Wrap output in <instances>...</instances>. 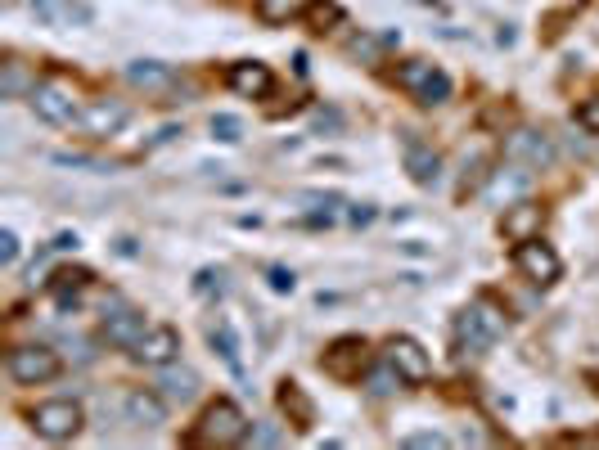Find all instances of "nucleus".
<instances>
[{
  "instance_id": "obj_22",
  "label": "nucleus",
  "mask_w": 599,
  "mask_h": 450,
  "mask_svg": "<svg viewBox=\"0 0 599 450\" xmlns=\"http://www.w3.org/2000/svg\"><path fill=\"white\" fill-rule=\"evenodd\" d=\"M158 387H163L167 401H194V396H199V374H194V369H167V374L158 378Z\"/></svg>"
},
{
  "instance_id": "obj_28",
  "label": "nucleus",
  "mask_w": 599,
  "mask_h": 450,
  "mask_svg": "<svg viewBox=\"0 0 599 450\" xmlns=\"http://www.w3.org/2000/svg\"><path fill=\"white\" fill-rule=\"evenodd\" d=\"M523 189H527V176H505V171H496L487 194L491 198H514V194H523Z\"/></svg>"
},
{
  "instance_id": "obj_17",
  "label": "nucleus",
  "mask_w": 599,
  "mask_h": 450,
  "mask_svg": "<svg viewBox=\"0 0 599 450\" xmlns=\"http://www.w3.org/2000/svg\"><path fill=\"white\" fill-rule=\"evenodd\" d=\"M406 171H410V180L415 185H437L442 180V158H437L428 144H419V140H406Z\"/></svg>"
},
{
  "instance_id": "obj_31",
  "label": "nucleus",
  "mask_w": 599,
  "mask_h": 450,
  "mask_svg": "<svg viewBox=\"0 0 599 450\" xmlns=\"http://www.w3.org/2000/svg\"><path fill=\"white\" fill-rule=\"evenodd\" d=\"M0 261H5V266L19 261V234L14 230H0Z\"/></svg>"
},
{
  "instance_id": "obj_7",
  "label": "nucleus",
  "mask_w": 599,
  "mask_h": 450,
  "mask_svg": "<svg viewBox=\"0 0 599 450\" xmlns=\"http://www.w3.org/2000/svg\"><path fill=\"white\" fill-rule=\"evenodd\" d=\"M59 374V356L50 347H14L10 351V378L23 387H37L50 383Z\"/></svg>"
},
{
  "instance_id": "obj_15",
  "label": "nucleus",
  "mask_w": 599,
  "mask_h": 450,
  "mask_svg": "<svg viewBox=\"0 0 599 450\" xmlns=\"http://www.w3.org/2000/svg\"><path fill=\"white\" fill-rule=\"evenodd\" d=\"M127 117H131V108L122 104V99H100V104H91L77 122H82L86 135H118L122 126H127Z\"/></svg>"
},
{
  "instance_id": "obj_20",
  "label": "nucleus",
  "mask_w": 599,
  "mask_h": 450,
  "mask_svg": "<svg viewBox=\"0 0 599 450\" xmlns=\"http://www.w3.org/2000/svg\"><path fill=\"white\" fill-rule=\"evenodd\" d=\"M280 405L293 428H311V423H316V405H311V396L302 392L298 383H280Z\"/></svg>"
},
{
  "instance_id": "obj_10",
  "label": "nucleus",
  "mask_w": 599,
  "mask_h": 450,
  "mask_svg": "<svg viewBox=\"0 0 599 450\" xmlns=\"http://www.w3.org/2000/svg\"><path fill=\"white\" fill-rule=\"evenodd\" d=\"M505 158L518 162V167H550L554 162V144L545 131H532V126H523V131H514L505 140Z\"/></svg>"
},
{
  "instance_id": "obj_9",
  "label": "nucleus",
  "mask_w": 599,
  "mask_h": 450,
  "mask_svg": "<svg viewBox=\"0 0 599 450\" xmlns=\"http://www.w3.org/2000/svg\"><path fill=\"white\" fill-rule=\"evenodd\" d=\"M383 360L401 374V383H428V378H433V360H428V351L419 347L415 338H392Z\"/></svg>"
},
{
  "instance_id": "obj_33",
  "label": "nucleus",
  "mask_w": 599,
  "mask_h": 450,
  "mask_svg": "<svg viewBox=\"0 0 599 450\" xmlns=\"http://www.w3.org/2000/svg\"><path fill=\"white\" fill-rule=\"evenodd\" d=\"M271 288H275V293H293V270L271 266Z\"/></svg>"
},
{
  "instance_id": "obj_1",
  "label": "nucleus",
  "mask_w": 599,
  "mask_h": 450,
  "mask_svg": "<svg viewBox=\"0 0 599 450\" xmlns=\"http://www.w3.org/2000/svg\"><path fill=\"white\" fill-rule=\"evenodd\" d=\"M194 441H199V446H217V450L248 441V419H244V410H239L235 401H212L208 410H203L199 428H194Z\"/></svg>"
},
{
  "instance_id": "obj_24",
  "label": "nucleus",
  "mask_w": 599,
  "mask_h": 450,
  "mask_svg": "<svg viewBox=\"0 0 599 450\" xmlns=\"http://www.w3.org/2000/svg\"><path fill=\"white\" fill-rule=\"evenodd\" d=\"M32 86H37V81L28 77V68H23L19 59L5 63V77H0V95H5V99H19V95H32Z\"/></svg>"
},
{
  "instance_id": "obj_13",
  "label": "nucleus",
  "mask_w": 599,
  "mask_h": 450,
  "mask_svg": "<svg viewBox=\"0 0 599 450\" xmlns=\"http://www.w3.org/2000/svg\"><path fill=\"white\" fill-rule=\"evenodd\" d=\"M28 5L50 27H86L95 18V9L86 0H28Z\"/></svg>"
},
{
  "instance_id": "obj_19",
  "label": "nucleus",
  "mask_w": 599,
  "mask_h": 450,
  "mask_svg": "<svg viewBox=\"0 0 599 450\" xmlns=\"http://www.w3.org/2000/svg\"><path fill=\"white\" fill-rule=\"evenodd\" d=\"M127 81L131 86H145V90H163V86H172L176 81V72H172V63L136 59V63H127Z\"/></svg>"
},
{
  "instance_id": "obj_6",
  "label": "nucleus",
  "mask_w": 599,
  "mask_h": 450,
  "mask_svg": "<svg viewBox=\"0 0 599 450\" xmlns=\"http://www.w3.org/2000/svg\"><path fill=\"white\" fill-rule=\"evenodd\" d=\"M455 338H460V347H469V351H487L491 342L500 338V315L491 311L487 302L464 306L460 320H455Z\"/></svg>"
},
{
  "instance_id": "obj_16",
  "label": "nucleus",
  "mask_w": 599,
  "mask_h": 450,
  "mask_svg": "<svg viewBox=\"0 0 599 450\" xmlns=\"http://www.w3.org/2000/svg\"><path fill=\"white\" fill-rule=\"evenodd\" d=\"M149 333V324H145V315L140 311H113V315H104V338L113 342V347H127V351H136V342Z\"/></svg>"
},
{
  "instance_id": "obj_12",
  "label": "nucleus",
  "mask_w": 599,
  "mask_h": 450,
  "mask_svg": "<svg viewBox=\"0 0 599 450\" xmlns=\"http://www.w3.org/2000/svg\"><path fill=\"white\" fill-rule=\"evenodd\" d=\"M541 221L545 212L536 203H505V216H500V234L509 243H527V239H541Z\"/></svg>"
},
{
  "instance_id": "obj_8",
  "label": "nucleus",
  "mask_w": 599,
  "mask_h": 450,
  "mask_svg": "<svg viewBox=\"0 0 599 450\" xmlns=\"http://www.w3.org/2000/svg\"><path fill=\"white\" fill-rule=\"evenodd\" d=\"M514 266L523 270L532 284H554V279L563 275V261H559V252L550 248V243H541V239H527V243H518L514 248Z\"/></svg>"
},
{
  "instance_id": "obj_5",
  "label": "nucleus",
  "mask_w": 599,
  "mask_h": 450,
  "mask_svg": "<svg viewBox=\"0 0 599 450\" xmlns=\"http://www.w3.org/2000/svg\"><path fill=\"white\" fill-rule=\"evenodd\" d=\"M32 428L46 441H68L82 432V405L77 401H41L32 410Z\"/></svg>"
},
{
  "instance_id": "obj_25",
  "label": "nucleus",
  "mask_w": 599,
  "mask_h": 450,
  "mask_svg": "<svg viewBox=\"0 0 599 450\" xmlns=\"http://www.w3.org/2000/svg\"><path fill=\"white\" fill-rule=\"evenodd\" d=\"M86 284H91V270H59L50 288L59 293V302H68V293H82Z\"/></svg>"
},
{
  "instance_id": "obj_26",
  "label": "nucleus",
  "mask_w": 599,
  "mask_h": 450,
  "mask_svg": "<svg viewBox=\"0 0 599 450\" xmlns=\"http://www.w3.org/2000/svg\"><path fill=\"white\" fill-rule=\"evenodd\" d=\"M212 135L226 140V144H235V140H244V122H239L235 113H217L212 117Z\"/></svg>"
},
{
  "instance_id": "obj_18",
  "label": "nucleus",
  "mask_w": 599,
  "mask_h": 450,
  "mask_svg": "<svg viewBox=\"0 0 599 450\" xmlns=\"http://www.w3.org/2000/svg\"><path fill=\"white\" fill-rule=\"evenodd\" d=\"M127 419L136 423V428H163V423H167L163 396H154V392H131V396H127Z\"/></svg>"
},
{
  "instance_id": "obj_14",
  "label": "nucleus",
  "mask_w": 599,
  "mask_h": 450,
  "mask_svg": "<svg viewBox=\"0 0 599 450\" xmlns=\"http://www.w3.org/2000/svg\"><path fill=\"white\" fill-rule=\"evenodd\" d=\"M226 81H230V90H235V95H244V99H266V95H271V86H275L271 68H266V63H257V59L235 63V68L226 72Z\"/></svg>"
},
{
  "instance_id": "obj_21",
  "label": "nucleus",
  "mask_w": 599,
  "mask_h": 450,
  "mask_svg": "<svg viewBox=\"0 0 599 450\" xmlns=\"http://www.w3.org/2000/svg\"><path fill=\"white\" fill-rule=\"evenodd\" d=\"M208 338H212V347L221 351V360L230 365V374H244V356H239V338H235V329H230L226 320H217V324H208Z\"/></svg>"
},
{
  "instance_id": "obj_11",
  "label": "nucleus",
  "mask_w": 599,
  "mask_h": 450,
  "mask_svg": "<svg viewBox=\"0 0 599 450\" xmlns=\"http://www.w3.org/2000/svg\"><path fill=\"white\" fill-rule=\"evenodd\" d=\"M131 356L140 360V365H154V369H167L176 356H181V333L172 329V324H154V329L145 333V338L136 342V351Z\"/></svg>"
},
{
  "instance_id": "obj_30",
  "label": "nucleus",
  "mask_w": 599,
  "mask_h": 450,
  "mask_svg": "<svg viewBox=\"0 0 599 450\" xmlns=\"http://www.w3.org/2000/svg\"><path fill=\"white\" fill-rule=\"evenodd\" d=\"M248 441H253V446H280V441H284V432L275 428V423H257V428H253V437H248Z\"/></svg>"
},
{
  "instance_id": "obj_2",
  "label": "nucleus",
  "mask_w": 599,
  "mask_h": 450,
  "mask_svg": "<svg viewBox=\"0 0 599 450\" xmlns=\"http://www.w3.org/2000/svg\"><path fill=\"white\" fill-rule=\"evenodd\" d=\"M397 86L406 90L410 99L419 104H446L451 99V77H446L437 63H424V59H406L397 68Z\"/></svg>"
},
{
  "instance_id": "obj_29",
  "label": "nucleus",
  "mask_w": 599,
  "mask_h": 450,
  "mask_svg": "<svg viewBox=\"0 0 599 450\" xmlns=\"http://www.w3.org/2000/svg\"><path fill=\"white\" fill-rule=\"evenodd\" d=\"M401 446H410V450H437V446H446V437H442V432H410V437H401Z\"/></svg>"
},
{
  "instance_id": "obj_23",
  "label": "nucleus",
  "mask_w": 599,
  "mask_h": 450,
  "mask_svg": "<svg viewBox=\"0 0 599 450\" xmlns=\"http://www.w3.org/2000/svg\"><path fill=\"white\" fill-rule=\"evenodd\" d=\"M298 14H307V0H257V18L271 27H284Z\"/></svg>"
},
{
  "instance_id": "obj_34",
  "label": "nucleus",
  "mask_w": 599,
  "mask_h": 450,
  "mask_svg": "<svg viewBox=\"0 0 599 450\" xmlns=\"http://www.w3.org/2000/svg\"><path fill=\"white\" fill-rule=\"evenodd\" d=\"M586 383H595V392H599V369H590V374H586Z\"/></svg>"
},
{
  "instance_id": "obj_32",
  "label": "nucleus",
  "mask_w": 599,
  "mask_h": 450,
  "mask_svg": "<svg viewBox=\"0 0 599 450\" xmlns=\"http://www.w3.org/2000/svg\"><path fill=\"white\" fill-rule=\"evenodd\" d=\"M577 122L586 126V131H595V135H599V99H586V104L577 108Z\"/></svg>"
},
{
  "instance_id": "obj_4",
  "label": "nucleus",
  "mask_w": 599,
  "mask_h": 450,
  "mask_svg": "<svg viewBox=\"0 0 599 450\" xmlns=\"http://www.w3.org/2000/svg\"><path fill=\"white\" fill-rule=\"evenodd\" d=\"M28 104H32V113H37L41 122H50V126H68V122L82 117V113H77L73 90L59 86V81H37L32 95H28Z\"/></svg>"
},
{
  "instance_id": "obj_27",
  "label": "nucleus",
  "mask_w": 599,
  "mask_h": 450,
  "mask_svg": "<svg viewBox=\"0 0 599 450\" xmlns=\"http://www.w3.org/2000/svg\"><path fill=\"white\" fill-rule=\"evenodd\" d=\"M307 18H311V27H316V32H325L329 23H338V18H343V9H338L334 0H316V5H307Z\"/></svg>"
},
{
  "instance_id": "obj_3",
  "label": "nucleus",
  "mask_w": 599,
  "mask_h": 450,
  "mask_svg": "<svg viewBox=\"0 0 599 450\" xmlns=\"http://www.w3.org/2000/svg\"><path fill=\"white\" fill-rule=\"evenodd\" d=\"M320 369H325L329 378H338V383H356V378L370 369V347H365V338H356V333L334 338L325 347V356H320Z\"/></svg>"
}]
</instances>
